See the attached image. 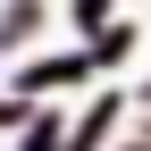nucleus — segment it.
<instances>
[{"instance_id":"f257e3e1","label":"nucleus","mask_w":151,"mask_h":151,"mask_svg":"<svg viewBox=\"0 0 151 151\" xmlns=\"http://www.w3.org/2000/svg\"><path fill=\"white\" fill-rule=\"evenodd\" d=\"M9 84L25 92V101H59V92H84V84H92V50H84V42H76V50H42V59H25Z\"/></svg>"},{"instance_id":"f03ea898","label":"nucleus","mask_w":151,"mask_h":151,"mask_svg":"<svg viewBox=\"0 0 151 151\" xmlns=\"http://www.w3.org/2000/svg\"><path fill=\"white\" fill-rule=\"evenodd\" d=\"M118 118H126V92H118V84L92 92L84 118H67V151H109V143H118Z\"/></svg>"},{"instance_id":"7ed1b4c3","label":"nucleus","mask_w":151,"mask_h":151,"mask_svg":"<svg viewBox=\"0 0 151 151\" xmlns=\"http://www.w3.org/2000/svg\"><path fill=\"white\" fill-rule=\"evenodd\" d=\"M84 50H92V76H118V67L143 50V25H134V17H109V25L84 34Z\"/></svg>"},{"instance_id":"20e7f679","label":"nucleus","mask_w":151,"mask_h":151,"mask_svg":"<svg viewBox=\"0 0 151 151\" xmlns=\"http://www.w3.org/2000/svg\"><path fill=\"white\" fill-rule=\"evenodd\" d=\"M42 25H50V0H0V59H9V50H25Z\"/></svg>"},{"instance_id":"39448f33","label":"nucleus","mask_w":151,"mask_h":151,"mask_svg":"<svg viewBox=\"0 0 151 151\" xmlns=\"http://www.w3.org/2000/svg\"><path fill=\"white\" fill-rule=\"evenodd\" d=\"M17 151H67V118L34 101V109H25V126H17Z\"/></svg>"},{"instance_id":"423d86ee","label":"nucleus","mask_w":151,"mask_h":151,"mask_svg":"<svg viewBox=\"0 0 151 151\" xmlns=\"http://www.w3.org/2000/svg\"><path fill=\"white\" fill-rule=\"evenodd\" d=\"M118 17V0H67V25L76 34H92V25H109Z\"/></svg>"},{"instance_id":"0eeeda50","label":"nucleus","mask_w":151,"mask_h":151,"mask_svg":"<svg viewBox=\"0 0 151 151\" xmlns=\"http://www.w3.org/2000/svg\"><path fill=\"white\" fill-rule=\"evenodd\" d=\"M25 109H34V101L9 84V92H0V134H17V126H25Z\"/></svg>"},{"instance_id":"6e6552de","label":"nucleus","mask_w":151,"mask_h":151,"mask_svg":"<svg viewBox=\"0 0 151 151\" xmlns=\"http://www.w3.org/2000/svg\"><path fill=\"white\" fill-rule=\"evenodd\" d=\"M134 101H143V109H151V76H143V84H134Z\"/></svg>"},{"instance_id":"1a4fd4ad","label":"nucleus","mask_w":151,"mask_h":151,"mask_svg":"<svg viewBox=\"0 0 151 151\" xmlns=\"http://www.w3.org/2000/svg\"><path fill=\"white\" fill-rule=\"evenodd\" d=\"M126 151H151V134H134V143H126Z\"/></svg>"},{"instance_id":"9d476101","label":"nucleus","mask_w":151,"mask_h":151,"mask_svg":"<svg viewBox=\"0 0 151 151\" xmlns=\"http://www.w3.org/2000/svg\"><path fill=\"white\" fill-rule=\"evenodd\" d=\"M143 134H151V118H143Z\"/></svg>"}]
</instances>
